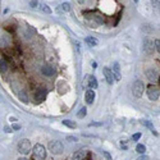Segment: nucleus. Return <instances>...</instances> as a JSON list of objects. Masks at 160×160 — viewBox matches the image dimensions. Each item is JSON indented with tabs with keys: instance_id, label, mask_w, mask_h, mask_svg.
<instances>
[{
	"instance_id": "1",
	"label": "nucleus",
	"mask_w": 160,
	"mask_h": 160,
	"mask_svg": "<svg viewBox=\"0 0 160 160\" xmlns=\"http://www.w3.org/2000/svg\"><path fill=\"white\" fill-rule=\"evenodd\" d=\"M49 150L51 151V154L54 155H59L64 151V145L61 144V141H58V140H54L49 144Z\"/></svg>"
},
{
	"instance_id": "2",
	"label": "nucleus",
	"mask_w": 160,
	"mask_h": 160,
	"mask_svg": "<svg viewBox=\"0 0 160 160\" xmlns=\"http://www.w3.org/2000/svg\"><path fill=\"white\" fill-rule=\"evenodd\" d=\"M144 89H145V85L142 81H140V79H137V81H134L133 86H132V94L134 97H137V99H140L141 96H142L144 94Z\"/></svg>"
},
{
	"instance_id": "3",
	"label": "nucleus",
	"mask_w": 160,
	"mask_h": 160,
	"mask_svg": "<svg viewBox=\"0 0 160 160\" xmlns=\"http://www.w3.org/2000/svg\"><path fill=\"white\" fill-rule=\"evenodd\" d=\"M32 151H33V155L37 158V159H45L46 158V149H45V146L44 145H41V144H36L35 146H33V149H32Z\"/></svg>"
},
{
	"instance_id": "4",
	"label": "nucleus",
	"mask_w": 160,
	"mask_h": 160,
	"mask_svg": "<svg viewBox=\"0 0 160 160\" xmlns=\"http://www.w3.org/2000/svg\"><path fill=\"white\" fill-rule=\"evenodd\" d=\"M155 42H154L150 37H145L144 39V42H142V47H144V51L146 53V54H149V55H151L152 53H154V50H155Z\"/></svg>"
},
{
	"instance_id": "5",
	"label": "nucleus",
	"mask_w": 160,
	"mask_h": 160,
	"mask_svg": "<svg viewBox=\"0 0 160 160\" xmlns=\"http://www.w3.org/2000/svg\"><path fill=\"white\" fill-rule=\"evenodd\" d=\"M30 150H31V142H30V140L23 138V140H21L19 142H18V151H19L21 154H28Z\"/></svg>"
},
{
	"instance_id": "6",
	"label": "nucleus",
	"mask_w": 160,
	"mask_h": 160,
	"mask_svg": "<svg viewBox=\"0 0 160 160\" xmlns=\"http://www.w3.org/2000/svg\"><path fill=\"white\" fill-rule=\"evenodd\" d=\"M159 96H160V92H159L158 87H155V86H150V87L147 89V97H149L150 100L155 101V100L159 99Z\"/></svg>"
},
{
	"instance_id": "7",
	"label": "nucleus",
	"mask_w": 160,
	"mask_h": 160,
	"mask_svg": "<svg viewBox=\"0 0 160 160\" xmlns=\"http://www.w3.org/2000/svg\"><path fill=\"white\" fill-rule=\"evenodd\" d=\"M83 86H89L90 89H97V81L94 76H86L85 78V82H83Z\"/></svg>"
},
{
	"instance_id": "8",
	"label": "nucleus",
	"mask_w": 160,
	"mask_h": 160,
	"mask_svg": "<svg viewBox=\"0 0 160 160\" xmlns=\"http://www.w3.org/2000/svg\"><path fill=\"white\" fill-rule=\"evenodd\" d=\"M103 73H104V76H105V78H106L108 83H109V85H112V83L114 82V76H113V72H112V69H110V68H108V67H105V68L103 69Z\"/></svg>"
},
{
	"instance_id": "9",
	"label": "nucleus",
	"mask_w": 160,
	"mask_h": 160,
	"mask_svg": "<svg viewBox=\"0 0 160 160\" xmlns=\"http://www.w3.org/2000/svg\"><path fill=\"white\" fill-rule=\"evenodd\" d=\"M41 72H42V75L46 76V77H51L55 75V69L53 68L51 65H44L41 68Z\"/></svg>"
},
{
	"instance_id": "10",
	"label": "nucleus",
	"mask_w": 160,
	"mask_h": 160,
	"mask_svg": "<svg viewBox=\"0 0 160 160\" xmlns=\"http://www.w3.org/2000/svg\"><path fill=\"white\" fill-rule=\"evenodd\" d=\"M85 100H86V103H87V104H90V105L94 103V100H95V92H94V90H87V91H86Z\"/></svg>"
},
{
	"instance_id": "11",
	"label": "nucleus",
	"mask_w": 160,
	"mask_h": 160,
	"mask_svg": "<svg viewBox=\"0 0 160 160\" xmlns=\"http://www.w3.org/2000/svg\"><path fill=\"white\" fill-rule=\"evenodd\" d=\"M46 94H47V91L45 89H37V91H36V94H35V99L37 101L44 100L46 97Z\"/></svg>"
},
{
	"instance_id": "12",
	"label": "nucleus",
	"mask_w": 160,
	"mask_h": 160,
	"mask_svg": "<svg viewBox=\"0 0 160 160\" xmlns=\"http://www.w3.org/2000/svg\"><path fill=\"white\" fill-rule=\"evenodd\" d=\"M146 76H147V78H149L150 81H156V79H158V72L155 69L150 68V69L146 71Z\"/></svg>"
},
{
	"instance_id": "13",
	"label": "nucleus",
	"mask_w": 160,
	"mask_h": 160,
	"mask_svg": "<svg viewBox=\"0 0 160 160\" xmlns=\"http://www.w3.org/2000/svg\"><path fill=\"white\" fill-rule=\"evenodd\" d=\"M85 156H86V151L85 150H78V151H76L75 154H73L72 160H83Z\"/></svg>"
},
{
	"instance_id": "14",
	"label": "nucleus",
	"mask_w": 160,
	"mask_h": 160,
	"mask_svg": "<svg viewBox=\"0 0 160 160\" xmlns=\"http://www.w3.org/2000/svg\"><path fill=\"white\" fill-rule=\"evenodd\" d=\"M113 76L117 81H119L120 79V68H119V64L118 63H114V68H113Z\"/></svg>"
},
{
	"instance_id": "15",
	"label": "nucleus",
	"mask_w": 160,
	"mask_h": 160,
	"mask_svg": "<svg viewBox=\"0 0 160 160\" xmlns=\"http://www.w3.org/2000/svg\"><path fill=\"white\" fill-rule=\"evenodd\" d=\"M8 68H9V64H8V61L5 60V59H0V72L5 73V72L8 71Z\"/></svg>"
},
{
	"instance_id": "16",
	"label": "nucleus",
	"mask_w": 160,
	"mask_h": 160,
	"mask_svg": "<svg viewBox=\"0 0 160 160\" xmlns=\"http://www.w3.org/2000/svg\"><path fill=\"white\" fill-rule=\"evenodd\" d=\"M85 41H86V44H87L89 46H96L97 44H99V41H97L95 37H86Z\"/></svg>"
},
{
	"instance_id": "17",
	"label": "nucleus",
	"mask_w": 160,
	"mask_h": 160,
	"mask_svg": "<svg viewBox=\"0 0 160 160\" xmlns=\"http://www.w3.org/2000/svg\"><path fill=\"white\" fill-rule=\"evenodd\" d=\"M63 124L64 126H67V127H69V128H77V123L76 122H73V120H68V119H64L63 120Z\"/></svg>"
},
{
	"instance_id": "18",
	"label": "nucleus",
	"mask_w": 160,
	"mask_h": 160,
	"mask_svg": "<svg viewBox=\"0 0 160 160\" xmlns=\"http://www.w3.org/2000/svg\"><path fill=\"white\" fill-rule=\"evenodd\" d=\"M86 114H87V109H86L85 106H82L81 109H79V112L77 113V117L78 118H83V117H86Z\"/></svg>"
},
{
	"instance_id": "19",
	"label": "nucleus",
	"mask_w": 160,
	"mask_h": 160,
	"mask_svg": "<svg viewBox=\"0 0 160 160\" xmlns=\"http://www.w3.org/2000/svg\"><path fill=\"white\" fill-rule=\"evenodd\" d=\"M136 151H137L138 154H145V151H146V147H145V145H142V144H138V145L136 146Z\"/></svg>"
},
{
	"instance_id": "20",
	"label": "nucleus",
	"mask_w": 160,
	"mask_h": 160,
	"mask_svg": "<svg viewBox=\"0 0 160 160\" xmlns=\"http://www.w3.org/2000/svg\"><path fill=\"white\" fill-rule=\"evenodd\" d=\"M141 123H142V124H144V126H146V127H149V128H150V130H151V132L156 134V132H155V131H154V126L151 124V123H150L149 120H145V119H144V120H141Z\"/></svg>"
},
{
	"instance_id": "21",
	"label": "nucleus",
	"mask_w": 160,
	"mask_h": 160,
	"mask_svg": "<svg viewBox=\"0 0 160 160\" xmlns=\"http://www.w3.org/2000/svg\"><path fill=\"white\" fill-rule=\"evenodd\" d=\"M40 8H41V10L44 12V13H47V14H50V13H51V9L49 8L46 4H41V5H40Z\"/></svg>"
},
{
	"instance_id": "22",
	"label": "nucleus",
	"mask_w": 160,
	"mask_h": 160,
	"mask_svg": "<svg viewBox=\"0 0 160 160\" xmlns=\"http://www.w3.org/2000/svg\"><path fill=\"white\" fill-rule=\"evenodd\" d=\"M61 9H63L64 12H69L71 10V4L69 3H63L61 4Z\"/></svg>"
},
{
	"instance_id": "23",
	"label": "nucleus",
	"mask_w": 160,
	"mask_h": 160,
	"mask_svg": "<svg viewBox=\"0 0 160 160\" xmlns=\"http://www.w3.org/2000/svg\"><path fill=\"white\" fill-rule=\"evenodd\" d=\"M67 140H68L69 142H77V141H78L76 136H68V137H67Z\"/></svg>"
},
{
	"instance_id": "24",
	"label": "nucleus",
	"mask_w": 160,
	"mask_h": 160,
	"mask_svg": "<svg viewBox=\"0 0 160 160\" xmlns=\"http://www.w3.org/2000/svg\"><path fill=\"white\" fill-rule=\"evenodd\" d=\"M19 97L22 99V101H24V103H27V95L24 94V92H21L19 94Z\"/></svg>"
},
{
	"instance_id": "25",
	"label": "nucleus",
	"mask_w": 160,
	"mask_h": 160,
	"mask_svg": "<svg viewBox=\"0 0 160 160\" xmlns=\"http://www.w3.org/2000/svg\"><path fill=\"white\" fill-rule=\"evenodd\" d=\"M140 138H141V133H134L133 136H132V140H133V141H138Z\"/></svg>"
},
{
	"instance_id": "26",
	"label": "nucleus",
	"mask_w": 160,
	"mask_h": 160,
	"mask_svg": "<svg viewBox=\"0 0 160 160\" xmlns=\"http://www.w3.org/2000/svg\"><path fill=\"white\" fill-rule=\"evenodd\" d=\"M155 49L160 53V39H158V40H155Z\"/></svg>"
},
{
	"instance_id": "27",
	"label": "nucleus",
	"mask_w": 160,
	"mask_h": 160,
	"mask_svg": "<svg viewBox=\"0 0 160 160\" xmlns=\"http://www.w3.org/2000/svg\"><path fill=\"white\" fill-rule=\"evenodd\" d=\"M152 4H154V7H156V8H160V0H151Z\"/></svg>"
},
{
	"instance_id": "28",
	"label": "nucleus",
	"mask_w": 160,
	"mask_h": 160,
	"mask_svg": "<svg viewBox=\"0 0 160 160\" xmlns=\"http://www.w3.org/2000/svg\"><path fill=\"white\" fill-rule=\"evenodd\" d=\"M12 130H14V131H18V130H21V127L18 126V124H13V127H12Z\"/></svg>"
},
{
	"instance_id": "29",
	"label": "nucleus",
	"mask_w": 160,
	"mask_h": 160,
	"mask_svg": "<svg viewBox=\"0 0 160 160\" xmlns=\"http://www.w3.org/2000/svg\"><path fill=\"white\" fill-rule=\"evenodd\" d=\"M37 5V2L36 0H31V7H36Z\"/></svg>"
},
{
	"instance_id": "30",
	"label": "nucleus",
	"mask_w": 160,
	"mask_h": 160,
	"mask_svg": "<svg viewBox=\"0 0 160 160\" xmlns=\"http://www.w3.org/2000/svg\"><path fill=\"white\" fill-rule=\"evenodd\" d=\"M89 126H90V127H92V126H101V123H95V122H94V123H90Z\"/></svg>"
},
{
	"instance_id": "31",
	"label": "nucleus",
	"mask_w": 160,
	"mask_h": 160,
	"mask_svg": "<svg viewBox=\"0 0 160 160\" xmlns=\"http://www.w3.org/2000/svg\"><path fill=\"white\" fill-rule=\"evenodd\" d=\"M147 159H149V158H147L146 155H142V156H140V158H138V160H147Z\"/></svg>"
},
{
	"instance_id": "32",
	"label": "nucleus",
	"mask_w": 160,
	"mask_h": 160,
	"mask_svg": "<svg viewBox=\"0 0 160 160\" xmlns=\"http://www.w3.org/2000/svg\"><path fill=\"white\" fill-rule=\"evenodd\" d=\"M4 130H5V132H10V131H12V128H9V127H5Z\"/></svg>"
},
{
	"instance_id": "33",
	"label": "nucleus",
	"mask_w": 160,
	"mask_h": 160,
	"mask_svg": "<svg viewBox=\"0 0 160 160\" xmlns=\"http://www.w3.org/2000/svg\"><path fill=\"white\" fill-rule=\"evenodd\" d=\"M17 160H30V159H27V158H19V159H17Z\"/></svg>"
},
{
	"instance_id": "34",
	"label": "nucleus",
	"mask_w": 160,
	"mask_h": 160,
	"mask_svg": "<svg viewBox=\"0 0 160 160\" xmlns=\"http://www.w3.org/2000/svg\"><path fill=\"white\" fill-rule=\"evenodd\" d=\"M133 2H134V3H138V0H133Z\"/></svg>"
},
{
	"instance_id": "35",
	"label": "nucleus",
	"mask_w": 160,
	"mask_h": 160,
	"mask_svg": "<svg viewBox=\"0 0 160 160\" xmlns=\"http://www.w3.org/2000/svg\"><path fill=\"white\" fill-rule=\"evenodd\" d=\"M159 79H160V78H159Z\"/></svg>"
}]
</instances>
